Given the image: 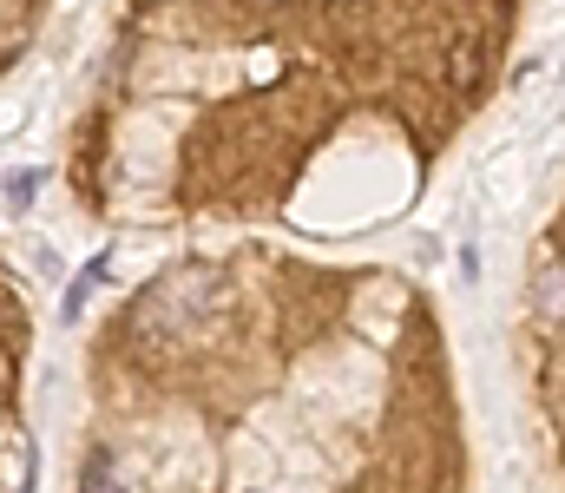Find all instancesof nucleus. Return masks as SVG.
I'll use <instances>...</instances> for the list:
<instances>
[{
	"mask_svg": "<svg viewBox=\"0 0 565 493\" xmlns=\"http://www.w3.org/2000/svg\"><path fill=\"white\" fill-rule=\"evenodd\" d=\"M487 79V33H460L454 53H447V86L454 93H480Z\"/></svg>",
	"mask_w": 565,
	"mask_h": 493,
	"instance_id": "nucleus-1",
	"label": "nucleus"
},
{
	"mask_svg": "<svg viewBox=\"0 0 565 493\" xmlns=\"http://www.w3.org/2000/svg\"><path fill=\"white\" fill-rule=\"evenodd\" d=\"M533 310H540V323H565V264H540V277H533Z\"/></svg>",
	"mask_w": 565,
	"mask_h": 493,
	"instance_id": "nucleus-2",
	"label": "nucleus"
},
{
	"mask_svg": "<svg viewBox=\"0 0 565 493\" xmlns=\"http://www.w3.org/2000/svg\"><path fill=\"white\" fill-rule=\"evenodd\" d=\"M33 191H40V171H13V178H7V204H13V211H26Z\"/></svg>",
	"mask_w": 565,
	"mask_h": 493,
	"instance_id": "nucleus-3",
	"label": "nucleus"
}]
</instances>
